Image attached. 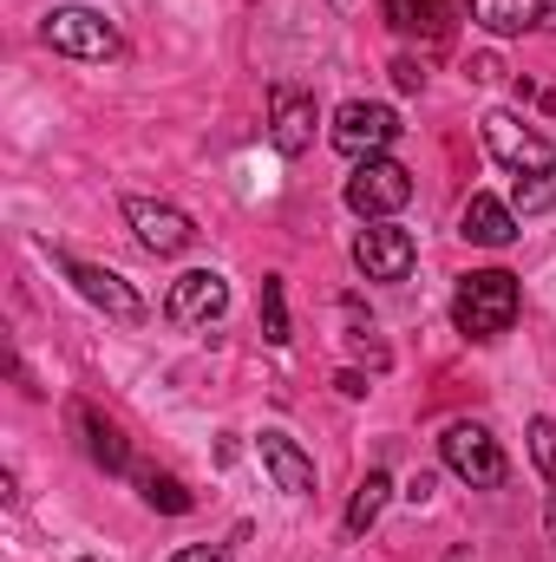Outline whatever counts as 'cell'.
I'll return each mask as SVG.
<instances>
[{
	"mask_svg": "<svg viewBox=\"0 0 556 562\" xmlns=\"http://www.w3.org/2000/svg\"><path fill=\"white\" fill-rule=\"evenodd\" d=\"M518 307H524V288L511 269H471L458 276V294H452V327L465 340H498L518 327Z\"/></svg>",
	"mask_w": 556,
	"mask_h": 562,
	"instance_id": "1",
	"label": "cell"
},
{
	"mask_svg": "<svg viewBox=\"0 0 556 562\" xmlns=\"http://www.w3.org/2000/svg\"><path fill=\"white\" fill-rule=\"evenodd\" d=\"M341 196H347V210H354L360 223H393V216L413 203V170H407L400 157H360Z\"/></svg>",
	"mask_w": 556,
	"mask_h": 562,
	"instance_id": "2",
	"label": "cell"
},
{
	"mask_svg": "<svg viewBox=\"0 0 556 562\" xmlns=\"http://www.w3.org/2000/svg\"><path fill=\"white\" fill-rule=\"evenodd\" d=\"M438 458H445V471H452V477H465L471 491H498V484L511 477V458H504V445H498L485 425H471V419L445 425V438H438Z\"/></svg>",
	"mask_w": 556,
	"mask_h": 562,
	"instance_id": "3",
	"label": "cell"
},
{
	"mask_svg": "<svg viewBox=\"0 0 556 562\" xmlns=\"http://www.w3.org/2000/svg\"><path fill=\"white\" fill-rule=\"evenodd\" d=\"M40 33H46L53 53H66V59H99V66L119 59V46H125L119 26H112V13H99V7H53Z\"/></svg>",
	"mask_w": 556,
	"mask_h": 562,
	"instance_id": "4",
	"label": "cell"
},
{
	"mask_svg": "<svg viewBox=\"0 0 556 562\" xmlns=\"http://www.w3.org/2000/svg\"><path fill=\"white\" fill-rule=\"evenodd\" d=\"M478 125H485V150H491L504 170H518V177H551L556 170V144L544 138L537 125H524L518 112H485Z\"/></svg>",
	"mask_w": 556,
	"mask_h": 562,
	"instance_id": "5",
	"label": "cell"
},
{
	"mask_svg": "<svg viewBox=\"0 0 556 562\" xmlns=\"http://www.w3.org/2000/svg\"><path fill=\"white\" fill-rule=\"evenodd\" d=\"M53 262H59V276L73 281V288H79V294H86V301L105 314V321H119V327H138L144 314H151V307H144V294H138L125 276H119V269L79 262V256H53Z\"/></svg>",
	"mask_w": 556,
	"mask_h": 562,
	"instance_id": "6",
	"label": "cell"
},
{
	"mask_svg": "<svg viewBox=\"0 0 556 562\" xmlns=\"http://www.w3.org/2000/svg\"><path fill=\"white\" fill-rule=\"evenodd\" d=\"M327 138L341 157H387V144L400 138V112L393 105H374V99H347L341 112H334V125H327Z\"/></svg>",
	"mask_w": 556,
	"mask_h": 562,
	"instance_id": "7",
	"label": "cell"
},
{
	"mask_svg": "<svg viewBox=\"0 0 556 562\" xmlns=\"http://www.w3.org/2000/svg\"><path fill=\"white\" fill-rule=\"evenodd\" d=\"M419 262V243L400 229V223H367L354 236V269L367 281H407Z\"/></svg>",
	"mask_w": 556,
	"mask_h": 562,
	"instance_id": "8",
	"label": "cell"
},
{
	"mask_svg": "<svg viewBox=\"0 0 556 562\" xmlns=\"http://www.w3.org/2000/svg\"><path fill=\"white\" fill-rule=\"evenodd\" d=\"M125 223L151 256H184L197 243V223L177 203H157V196H125Z\"/></svg>",
	"mask_w": 556,
	"mask_h": 562,
	"instance_id": "9",
	"label": "cell"
},
{
	"mask_svg": "<svg viewBox=\"0 0 556 562\" xmlns=\"http://www.w3.org/2000/svg\"><path fill=\"white\" fill-rule=\"evenodd\" d=\"M164 314H170L177 327H210V321H223V314H230V281L216 276V269H190V276L170 281Z\"/></svg>",
	"mask_w": 556,
	"mask_h": 562,
	"instance_id": "10",
	"label": "cell"
},
{
	"mask_svg": "<svg viewBox=\"0 0 556 562\" xmlns=\"http://www.w3.org/2000/svg\"><path fill=\"white\" fill-rule=\"evenodd\" d=\"M314 125H321L314 92H301V86H269V144H276L281 157H301V150L314 144Z\"/></svg>",
	"mask_w": 556,
	"mask_h": 562,
	"instance_id": "11",
	"label": "cell"
},
{
	"mask_svg": "<svg viewBox=\"0 0 556 562\" xmlns=\"http://www.w3.org/2000/svg\"><path fill=\"white\" fill-rule=\"evenodd\" d=\"M458 236L478 243V249H511V243H518V210H511L504 196L478 190V196L458 210Z\"/></svg>",
	"mask_w": 556,
	"mask_h": 562,
	"instance_id": "12",
	"label": "cell"
},
{
	"mask_svg": "<svg viewBox=\"0 0 556 562\" xmlns=\"http://www.w3.org/2000/svg\"><path fill=\"white\" fill-rule=\"evenodd\" d=\"M73 431H79V445H86V458H92L99 471H132V445H125V431L105 419L92 400H73Z\"/></svg>",
	"mask_w": 556,
	"mask_h": 562,
	"instance_id": "13",
	"label": "cell"
},
{
	"mask_svg": "<svg viewBox=\"0 0 556 562\" xmlns=\"http://www.w3.org/2000/svg\"><path fill=\"white\" fill-rule=\"evenodd\" d=\"M256 458H263V471L276 477L281 497H308V491H314V458H308L288 431H263V438H256Z\"/></svg>",
	"mask_w": 556,
	"mask_h": 562,
	"instance_id": "14",
	"label": "cell"
},
{
	"mask_svg": "<svg viewBox=\"0 0 556 562\" xmlns=\"http://www.w3.org/2000/svg\"><path fill=\"white\" fill-rule=\"evenodd\" d=\"M452 20H458V0H387V26L393 33H407V40H445L452 33Z\"/></svg>",
	"mask_w": 556,
	"mask_h": 562,
	"instance_id": "15",
	"label": "cell"
},
{
	"mask_svg": "<svg viewBox=\"0 0 556 562\" xmlns=\"http://www.w3.org/2000/svg\"><path fill=\"white\" fill-rule=\"evenodd\" d=\"M471 20L498 40H518L531 26H544V0H471Z\"/></svg>",
	"mask_w": 556,
	"mask_h": 562,
	"instance_id": "16",
	"label": "cell"
},
{
	"mask_svg": "<svg viewBox=\"0 0 556 562\" xmlns=\"http://www.w3.org/2000/svg\"><path fill=\"white\" fill-rule=\"evenodd\" d=\"M387 491H393V477H387V471H367V477H360V491L347 497V537H367V530L380 524Z\"/></svg>",
	"mask_w": 556,
	"mask_h": 562,
	"instance_id": "17",
	"label": "cell"
},
{
	"mask_svg": "<svg viewBox=\"0 0 556 562\" xmlns=\"http://www.w3.org/2000/svg\"><path fill=\"white\" fill-rule=\"evenodd\" d=\"M138 491L151 510H164V517H190L197 510V497L184 491V477H170V471H138Z\"/></svg>",
	"mask_w": 556,
	"mask_h": 562,
	"instance_id": "18",
	"label": "cell"
},
{
	"mask_svg": "<svg viewBox=\"0 0 556 562\" xmlns=\"http://www.w3.org/2000/svg\"><path fill=\"white\" fill-rule=\"evenodd\" d=\"M263 340L288 347V294H281V276L263 281Z\"/></svg>",
	"mask_w": 556,
	"mask_h": 562,
	"instance_id": "19",
	"label": "cell"
},
{
	"mask_svg": "<svg viewBox=\"0 0 556 562\" xmlns=\"http://www.w3.org/2000/svg\"><path fill=\"white\" fill-rule=\"evenodd\" d=\"M531 458H537L544 484H556V419H531Z\"/></svg>",
	"mask_w": 556,
	"mask_h": 562,
	"instance_id": "20",
	"label": "cell"
},
{
	"mask_svg": "<svg viewBox=\"0 0 556 562\" xmlns=\"http://www.w3.org/2000/svg\"><path fill=\"white\" fill-rule=\"evenodd\" d=\"M556 190L551 177H518V190H511V210H524V216H537V210H551Z\"/></svg>",
	"mask_w": 556,
	"mask_h": 562,
	"instance_id": "21",
	"label": "cell"
},
{
	"mask_svg": "<svg viewBox=\"0 0 556 562\" xmlns=\"http://www.w3.org/2000/svg\"><path fill=\"white\" fill-rule=\"evenodd\" d=\"M393 86H400V92H419V86H425V66H419V59H393Z\"/></svg>",
	"mask_w": 556,
	"mask_h": 562,
	"instance_id": "22",
	"label": "cell"
},
{
	"mask_svg": "<svg viewBox=\"0 0 556 562\" xmlns=\"http://www.w3.org/2000/svg\"><path fill=\"white\" fill-rule=\"evenodd\" d=\"M170 562H230V550L223 543H190V550H177Z\"/></svg>",
	"mask_w": 556,
	"mask_h": 562,
	"instance_id": "23",
	"label": "cell"
},
{
	"mask_svg": "<svg viewBox=\"0 0 556 562\" xmlns=\"http://www.w3.org/2000/svg\"><path fill=\"white\" fill-rule=\"evenodd\" d=\"M407 504H432V471H419L413 484H407Z\"/></svg>",
	"mask_w": 556,
	"mask_h": 562,
	"instance_id": "24",
	"label": "cell"
},
{
	"mask_svg": "<svg viewBox=\"0 0 556 562\" xmlns=\"http://www.w3.org/2000/svg\"><path fill=\"white\" fill-rule=\"evenodd\" d=\"M334 386H341V393H347V400H367V373H341V380H334Z\"/></svg>",
	"mask_w": 556,
	"mask_h": 562,
	"instance_id": "25",
	"label": "cell"
},
{
	"mask_svg": "<svg viewBox=\"0 0 556 562\" xmlns=\"http://www.w3.org/2000/svg\"><path fill=\"white\" fill-rule=\"evenodd\" d=\"M544 33H556V0H544Z\"/></svg>",
	"mask_w": 556,
	"mask_h": 562,
	"instance_id": "26",
	"label": "cell"
}]
</instances>
